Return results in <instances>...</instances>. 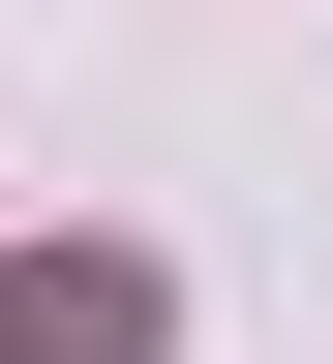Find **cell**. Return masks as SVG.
<instances>
[{
  "label": "cell",
  "mask_w": 333,
  "mask_h": 364,
  "mask_svg": "<svg viewBox=\"0 0 333 364\" xmlns=\"http://www.w3.org/2000/svg\"><path fill=\"white\" fill-rule=\"evenodd\" d=\"M152 334H182V304L121 243H31V273H0V364H152Z\"/></svg>",
  "instance_id": "cell-1"
}]
</instances>
